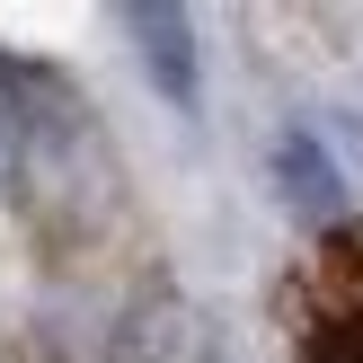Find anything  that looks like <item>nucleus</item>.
<instances>
[{"label":"nucleus","mask_w":363,"mask_h":363,"mask_svg":"<svg viewBox=\"0 0 363 363\" xmlns=\"http://www.w3.org/2000/svg\"><path fill=\"white\" fill-rule=\"evenodd\" d=\"M106 363H222V337L169 284H142L116 311V337H106Z\"/></svg>","instance_id":"f03ea898"},{"label":"nucleus","mask_w":363,"mask_h":363,"mask_svg":"<svg viewBox=\"0 0 363 363\" xmlns=\"http://www.w3.org/2000/svg\"><path fill=\"white\" fill-rule=\"evenodd\" d=\"M275 186H284V204L301 213L311 230H354V177H346V160H337V142H319L311 124H284L275 133Z\"/></svg>","instance_id":"7ed1b4c3"},{"label":"nucleus","mask_w":363,"mask_h":363,"mask_svg":"<svg viewBox=\"0 0 363 363\" xmlns=\"http://www.w3.org/2000/svg\"><path fill=\"white\" fill-rule=\"evenodd\" d=\"M0 169L9 204L62 266L98 257L124 230V160L106 142L98 106L53 62H9L0 53Z\"/></svg>","instance_id":"f257e3e1"},{"label":"nucleus","mask_w":363,"mask_h":363,"mask_svg":"<svg viewBox=\"0 0 363 363\" xmlns=\"http://www.w3.org/2000/svg\"><path fill=\"white\" fill-rule=\"evenodd\" d=\"M124 35L142 45V71L169 106H195V27L186 9H160V0H133L124 9Z\"/></svg>","instance_id":"20e7f679"},{"label":"nucleus","mask_w":363,"mask_h":363,"mask_svg":"<svg viewBox=\"0 0 363 363\" xmlns=\"http://www.w3.org/2000/svg\"><path fill=\"white\" fill-rule=\"evenodd\" d=\"M301 363H363V311H319L301 337Z\"/></svg>","instance_id":"39448f33"}]
</instances>
